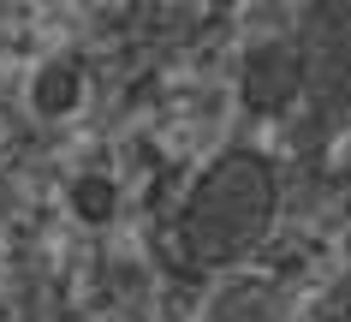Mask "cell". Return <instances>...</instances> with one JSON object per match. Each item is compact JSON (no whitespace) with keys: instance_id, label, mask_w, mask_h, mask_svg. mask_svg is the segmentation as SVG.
Listing matches in <instances>:
<instances>
[{"instance_id":"cell-1","label":"cell","mask_w":351,"mask_h":322,"mask_svg":"<svg viewBox=\"0 0 351 322\" xmlns=\"http://www.w3.org/2000/svg\"><path fill=\"white\" fill-rule=\"evenodd\" d=\"M274 203H280L274 161L256 150H226L191 185L185 215H179V245L197 268H232L262 245Z\"/></svg>"},{"instance_id":"cell-5","label":"cell","mask_w":351,"mask_h":322,"mask_svg":"<svg viewBox=\"0 0 351 322\" xmlns=\"http://www.w3.org/2000/svg\"><path fill=\"white\" fill-rule=\"evenodd\" d=\"M113 203H119V191H113L108 173H84L72 185V209L84 215V221H113Z\"/></svg>"},{"instance_id":"cell-2","label":"cell","mask_w":351,"mask_h":322,"mask_svg":"<svg viewBox=\"0 0 351 322\" xmlns=\"http://www.w3.org/2000/svg\"><path fill=\"white\" fill-rule=\"evenodd\" d=\"M304 66H310V95L322 108L351 102V0H310L298 19Z\"/></svg>"},{"instance_id":"cell-4","label":"cell","mask_w":351,"mask_h":322,"mask_svg":"<svg viewBox=\"0 0 351 322\" xmlns=\"http://www.w3.org/2000/svg\"><path fill=\"white\" fill-rule=\"evenodd\" d=\"M77 95H84V66H77V60H48L36 72V84H30V102H36V114H48V119L72 114Z\"/></svg>"},{"instance_id":"cell-3","label":"cell","mask_w":351,"mask_h":322,"mask_svg":"<svg viewBox=\"0 0 351 322\" xmlns=\"http://www.w3.org/2000/svg\"><path fill=\"white\" fill-rule=\"evenodd\" d=\"M239 95L244 108L262 119L286 114L298 95H310V66H304V42L298 36H268L256 42L239 66Z\"/></svg>"}]
</instances>
